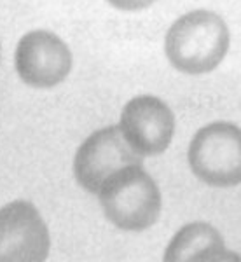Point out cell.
<instances>
[{
    "mask_svg": "<svg viewBox=\"0 0 241 262\" xmlns=\"http://www.w3.org/2000/svg\"><path fill=\"white\" fill-rule=\"evenodd\" d=\"M74 54L65 40L51 30L37 28L18 40L14 69L21 82L33 90H53L70 75Z\"/></svg>",
    "mask_w": 241,
    "mask_h": 262,
    "instance_id": "obj_4",
    "label": "cell"
},
{
    "mask_svg": "<svg viewBox=\"0 0 241 262\" xmlns=\"http://www.w3.org/2000/svg\"><path fill=\"white\" fill-rule=\"evenodd\" d=\"M49 248V229L30 201L0 208V262H46Z\"/></svg>",
    "mask_w": 241,
    "mask_h": 262,
    "instance_id": "obj_6",
    "label": "cell"
},
{
    "mask_svg": "<svg viewBox=\"0 0 241 262\" xmlns=\"http://www.w3.org/2000/svg\"><path fill=\"white\" fill-rule=\"evenodd\" d=\"M142 163L143 158L124 140L119 126H107L80 143L74 158V175L84 191L98 194L114 173Z\"/></svg>",
    "mask_w": 241,
    "mask_h": 262,
    "instance_id": "obj_5",
    "label": "cell"
},
{
    "mask_svg": "<svg viewBox=\"0 0 241 262\" xmlns=\"http://www.w3.org/2000/svg\"><path fill=\"white\" fill-rule=\"evenodd\" d=\"M189 166L211 187L241 184V128L232 122H210L196 131L189 145Z\"/></svg>",
    "mask_w": 241,
    "mask_h": 262,
    "instance_id": "obj_3",
    "label": "cell"
},
{
    "mask_svg": "<svg viewBox=\"0 0 241 262\" xmlns=\"http://www.w3.org/2000/svg\"><path fill=\"white\" fill-rule=\"evenodd\" d=\"M119 129L131 149L142 158L158 156L173 140L175 116L166 101L158 96H135L122 108Z\"/></svg>",
    "mask_w": 241,
    "mask_h": 262,
    "instance_id": "obj_7",
    "label": "cell"
},
{
    "mask_svg": "<svg viewBox=\"0 0 241 262\" xmlns=\"http://www.w3.org/2000/svg\"><path fill=\"white\" fill-rule=\"evenodd\" d=\"M224 245V238L213 226L206 222H192L173 236L164 252L163 262H194L203 253Z\"/></svg>",
    "mask_w": 241,
    "mask_h": 262,
    "instance_id": "obj_8",
    "label": "cell"
},
{
    "mask_svg": "<svg viewBox=\"0 0 241 262\" xmlns=\"http://www.w3.org/2000/svg\"><path fill=\"white\" fill-rule=\"evenodd\" d=\"M105 217L122 231H145L161 213V191L143 164L122 168L98 192Z\"/></svg>",
    "mask_w": 241,
    "mask_h": 262,
    "instance_id": "obj_2",
    "label": "cell"
},
{
    "mask_svg": "<svg viewBox=\"0 0 241 262\" xmlns=\"http://www.w3.org/2000/svg\"><path fill=\"white\" fill-rule=\"evenodd\" d=\"M198 262H241V255H238L236 252H229L224 248L213 250L210 253H206L205 257H201Z\"/></svg>",
    "mask_w": 241,
    "mask_h": 262,
    "instance_id": "obj_10",
    "label": "cell"
},
{
    "mask_svg": "<svg viewBox=\"0 0 241 262\" xmlns=\"http://www.w3.org/2000/svg\"><path fill=\"white\" fill-rule=\"evenodd\" d=\"M231 33L224 18L206 9L180 16L168 28L164 54L175 70L203 75L215 70L229 51Z\"/></svg>",
    "mask_w": 241,
    "mask_h": 262,
    "instance_id": "obj_1",
    "label": "cell"
},
{
    "mask_svg": "<svg viewBox=\"0 0 241 262\" xmlns=\"http://www.w3.org/2000/svg\"><path fill=\"white\" fill-rule=\"evenodd\" d=\"M0 60H2V44H0Z\"/></svg>",
    "mask_w": 241,
    "mask_h": 262,
    "instance_id": "obj_11",
    "label": "cell"
},
{
    "mask_svg": "<svg viewBox=\"0 0 241 262\" xmlns=\"http://www.w3.org/2000/svg\"><path fill=\"white\" fill-rule=\"evenodd\" d=\"M114 9L126 11V12H137L149 9L150 6H154L158 0H107Z\"/></svg>",
    "mask_w": 241,
    "mask_h": 262,
    "instance_id": "obj_9",
    "label": "cell"
}]
</instances>
